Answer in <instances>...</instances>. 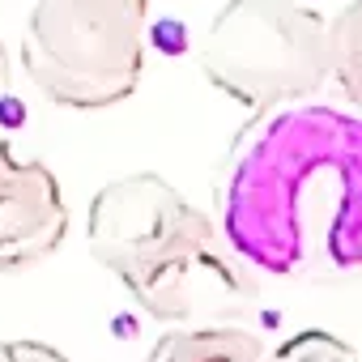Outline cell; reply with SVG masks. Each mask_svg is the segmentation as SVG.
<instances>
[{
  "instance_id": "obj_1",
  "label": "cell",
  "mask_w": 362,
  "mask_h": 362,
  "mask_svg": "<svg viewBox=\"0 0 362 362\" xmlns=\"http://www.w3.org/2000/svg\"><path fill=\"white\" fill-rule=\"evenodd\" d=\"M226 247L277 281L362 273V115L328 103L273 107L247 119L218 175Z\"/></svg>"
},
{
  "instance_id": "obj_2",
  "label": "cell",
  "mask_w": 362,
  "mask_h": 362,
  "mask_svg": "<svg viewBox=\"0 0 362 362\" xmlns=\"http://www.w3.org/2000/svg\"><path fill=\"white\" fill-rule=\"evenodd\" d=\"M90 256L132 303L175 328L226 324L256 303V277L226 247L218 222L153 170H132L94 192Z\"/></svg>"
},
{
  "instance_id": "obj_3",
  "label": "cell",
  "mask_w": 362,
  "mask_h": 362,
  "mask_svg": "<svg viewBox=\"0 0 362 362\" xmlns=\"http://www.w3.org/2000/svg\"><path fill=\"white\" fill-rule=\"evenodd\" d=\"M145 26L149 0H35L22 69L60 107H115L141 86Z\"/></svg>"
},
{
  "instance_id": "obj_4",
  "label": "cell",
  "mask_w": 362,
  "mask_h": 362,
  "mask_svg": "<svg viewBox=\"0 0 362 362\" xmlns=\"http://www.w3.org/2000/svg\"><path fill=\"white\" fill-rule=\"evenodd\" d=\"M201 73L256 115L294 107L328 81V22L303 0H226L201 35Z\"/></svg>"
},
{
  "instance_id": "obj_5",
  "label": "cell",
  "mask_w": 362,
  "mask_h": 362,
  "mask_svg": "<svg viewBox=\"0 0 362 362\" xmlns=\"http://www.w3.org/2000/svg\"><path fill=\"white\" fill-rule=\"evenodd\" d=\"M69 205L47 162L0 136V273H26L60 252Z\"/></svg>"
},
{
  "instance_id": "obj_6",
  "label": "cell",
  "mask_w": 362,
  "mask_h": 362,
  "mask_svg": "<svg viewBox=\"0 0 362 362\" xmlns=\"http://www.w3.org/2000/svg\"><path fill=\"white\" fill-rule=\"evenodd\" d=\"M145 362H273V345L239 324H188L162 332Z\"/></svg>"
},
{
  "instance_id": "obj_7",
  "label": "cell",
  "mask_w": 362,
  "mask_h": 362,
  "mask_svg": "<svg viewBox=\"0 0 362 362\" xmlns=\"http://www.w3.org/2000/svg\"><path fill=\"white\" fill-rule=\"evenodd\" d=\"M328 77L341 98L362 111V0H349L328 22Z\"/></svg>"
},
{
  "instance_id": "obj_8",
  "label": "cell",
  "mask_w": 362,
  "mask_h": 362,
  "mask_svg": "<svg viewBox=\"0 0 362 362\" xmlns=\"http://www.w3.org/2000/svg\"><path fill=\"white\" fill-rule=\"evenodd\" d=\"M273 362H358V349L332 332L307 328V332H294L290 341L273 345Z\"/></svg>"
},
{
  "instance_id": "obj_9",
  "label": "cell",
  "mask_w": 362,
  "mask_h": 362,
  "mask_svg": "<svg viewBox=\"0 0 362 362\" xmlns=\"http://www.w3.org/2000/svg\"><path fill=\"white\" fill-rule=\"evenodd\" d=\"M0 362H73V358L60 354V349L47 345V341L22 337V341H0Z\"/></svg>"
},
{
  "instance_id": "obj_10",
  "label": "cell",
  "mask_w": 362,
  "mask_h": 362,
  "mask_svg": "<svg viewBox=\"0 0 362 362\" xmlns=\"http://www.w3.org/2000/svg\"><path fill=\"white\" fill-rule=\"evenodd\" d=\"M9 86H13V69H9V52H5V43H0V107H5V98H9Z\"/></svg>"
},
{
  "instance_id": "obj_11",
  "label": "cell",
  "mask_w": 362,
  "mask_h": 362,
  "mask_svg": "<svg viewBox=\"0 0 362 362\" xmlns=\"http://www.w3.org/2000/svg\"><path fill=\"white\" fill-rule=\"evenodd\" d=\"M358 362H362V358H358Z\"/></svg>"
}]
</instances>
